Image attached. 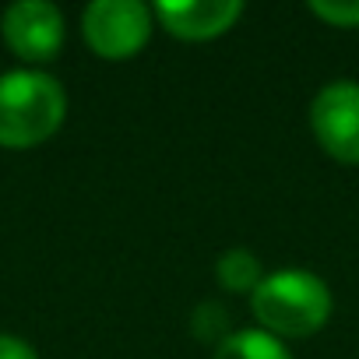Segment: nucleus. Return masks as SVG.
Wrapping results in <instances>:
<instances>
[{"mask_svg":"<svg viewBox=\"0 0 359 359\" xmlns=\"http://www.w3.org/2000/svg\"><path fill=\"white\" fill-rule=\"evenodd\" d=\"M310 127L331 158L359 165V81H327L310 102Z\"/></svg>","mask_w":359,"mask_h":359,"instance_id":"nucleus-4","label":"nucleus"},{"mask_svg":"<svg viewBox=\"0 0 359 359\" xmlns=\"http://www.w3.org/2000/svg\"><path fill=\"white\" fill-rule=\"evenodd\" d=\"M85 43L102 60H127L144 50L151 36V8L141 0H95L81 18Z\"/></svg>","mask_w":359,"mask_h":359,"instance_id":"nucleus-3","label":"nucleus"},{"mask_svg":"<svg viewBox=\"0 0 359 359\" xmlns=\"http://www.w3.org/2000/svg\"><path fill=\"white\" fill-rule=\"evenodd\" d=\"M67 116L64 85L43 71L0 74V144L36 148L60 130Z\"/></svg>","mask_w":359,"mask_h":359,"instance_id":"nucleus-2","label":"nucleus"},{"mask_svg":"<svg viewBox=\"0 0 359 359\" xmlns=\"http://www.w3.org/2000/svg\"><path fill=\"white\" fill-rule=\"evenodd\" d=\"M4 43L15 57L43 64L64 46V15L50 0H18L4 11Z\"/></svg>","mask_w":359,"mask_h":359,"instance_id":"nucleus-5","label":"nucleus"},{"mask_svg":"<svg viewBox=\"0 0 359 359\" xmlns=\"http://www.w3.org/2000/svg\"><path fill=\"white\" fill-rule=\"evenodd\" d=\"M151 15L162 22L169 36L187 43H205L229 32L240 22L243 4L240 0H158Z\"/></svg>","mask_w":359,"mask_h":359,"instance_id":"nucleus-6","label":"nucleus"},{"mask_svg":"<svg viewBox=\"0 0 359 359\" xmlns=\"http://www.w3.org/2000/svg\"><path fill=\"white\" fill-rule=\"evenodd\" d=\"M215 275L219 282L229 289V292H250L264 282V271H261V261L254 257V250H243V247H233L219 257L215 264Z\"/></svg>","mask_w":359,"mask_h":359,"instance_id":"nucleus-8","label":"nucleus"},{"mask_svg":"<svg viewBox=\"0 0 359 359\" xmlns=\"http://www.w3.org/2000/svg\"><path fill=\"white\" fill-rule=\"evenodd\" d=\"M310 11L334 29H359V0H313Z\"/></svg>","mask_w":359,"mask_h":359,"instance_id":"nucleus-9","label":"nucleus"},{"mask_svg":"<svg viewBox=\"0 0 359 359\" xmlns=\"http://www.w3.org/2000/svg\"><path fill=\"white\" fill-rule=\"evenodd\" d=\"M0 359H39L36 348L15 334H0Z\"/></svg>","mask_w":359,"mask_h":359,"instance_id":"nucleus-10","label":"nucleus"},{"mask_svg":"<svg viewBox=\"0 0 359 359\" xmlns=\"http://www.w3.org/2000/svg\"><path fill=\"white\" fill-rule=\"evenodd\" d=\"M212 359H292L289 348L282 345V338L261 331V327H247V331H229Z\"/></svg>","mask_w":359,"mask_h":359,"instance_id":"nucleus-7","label":"nucleus"},{"mask_svg":"<svg viewBox=\"0 0 359 359\" xmlns=\"http://www.w3.org/2000/svg\"><path fill=\"white\" fill-rule=\"evenodd\" d=\"M250 306L261 320V331L275 338H310L327 324L334 299L320 275L282 268L275 275H264V282L250 296Z\"/></svg>","mask_w":359,"mask_h":359,"instance_id":"nucleus-1","label":"nucleus"}]
</instances>
